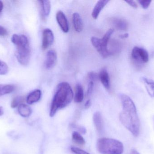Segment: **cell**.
Instances as JSON below:
<instances>
[{
  "mask_svg": "<svg viewBox=\"0 0 154 154\" xmlns=\"http://www.w3.org/2000/svg\"><path fill=\"white\" fill-rule=\"evenodd\" d=\"M123 110L119 115V119L123 125L135 137L138 136L140 131V121L136 107L128 96H120Z\"/></svg>",
  "mask_w": 154,
  "mask_h": 154,
  "instance_id": "1",
  "label": "cell"
},
{
  "mask_svg": "<svg viewBox=\"0 0 154 154\" xmlns=\"http://www.w3.org/2000/svg\"><path fill=\"white\" fill-rule=\"evenodd\" d=\"M73 97V90L69 84L66 82L60 83L52 99L50 116L53 117L59 110L68 105Z\"/></svg>",
  "mask_w": 154,
  "mask_h": 154,
  "instance_id": "2",
  "label": "cell"
},
{
  "mask_svg": "<svg viewBox=\"0 0 154 154\" xmlns=\"http://www.w3.org/2000/svg\"><path fill=\"white\" fill-rule=\"evenodd\" d=\"M12 42L16 46L15 56L20 64L27 66L29 62L31 50L28 38L24 35H13Z\"/></svg>",
  "mask_w": 154,
  "mask_h": 154,
  "instance_id": "3",
  "label": "cell"
},
{
  "mask_svg": "<svg viewBox=\"0 0 154 154\" xmlns=\"http://www.w3.org/2000/svg\"><path fill=\"white\" fill-rule=\"evenodd\" d=\"M97 149L102 154H122L124 146L120 141L109 138H100L97 142Z\"/></svg>",
  "mask_w": 154,
  "mask_h": 154,
  "instance_id": "4",
  "label": "cell"
},
{
  "mask_svg": "<svg viewBox=\"0 0 154 154\" xmlns=\"http://www.w3.org/2000/svg\"><path fill=\"white\" fill-rule=\"evenodd\" d=\"M114 32V29H110L101 39L95 37H92L91 38V44L103 58H107L112 54L110 51L108 49V44Z\"/></svg>",
  "mask_w": 154,
  "mask_h": 154,
  "instance_id": "5",
  "label": "cell"
},
{
  "mask_svg": "<svg viewBox=\"0 0 154 154\" xmlns=\"http://www.w3.org/2000/svg\"><path fill=\"white\" fill-rule=\"evenodd\" d=\"M132 58L140 63H147L149 61V55L147 52L143 48L135 47L131 53Z\"/></svg>",
  "mask_w": 154,
  "mask_h": 154,
  "instance_id": "6",
  "label": "cell"
},
{
  "mask_svg": "<svg viewBox=\"0 0 154 154\" xmlns=\"http://www.w3.org/2000/svg\"><path fill=\"white\" fill-rule=\"evenodd\" d=\"M54 36L53 32L49 29L43 30L42 32V49L46 50L53 44Z\"/></svg>",
  "mask_w": 154,
  "mask_h": 154,
  "instance_id": "7",
  "label": "cell"
},
{
  "mask_svg": "<svg viewBox=\"0 0 154 154\" xmlns=\"http://www.w3.org/2000/svg\"><path fill=\"white\" fill-rule=\"evenodd\" d=\"M56 19L61 30L64 32H68L69 26L67 19L65 14L61 11H58L56 14Z\"/></svg>",
  "mask_w": 154,
  "mask_h": 154,
  "instance_id": "8",
  "label": "cell"
},
{
  "mask_svg": "<svg viewBox=\"0 0 154 154\" xmlns=\"http://www.w3.org/2000/svg\"><path fill=\"white\" fill-rule=\"evenodd\" d=\"M57 54L55 51L51 50L48 52L45 61V67L48 69L52 68L56 65L57 60Z\"/></svg>",
  "mask_w": 154,
  "mask_h": 154,
  "instance_id": "9",
  "label": "cell"
},
{
  "mask_svg": "<svg viewBox=\"0 0 154 154\" xmlns=\"http://www.w3.org/2000/svg\"><path fill=\"white\" fill-rule=\"evenodd\" d=\"M109 2V1L108 0H100L97 2L94 6L91 13V15L93 19H97L98 18L102 9Z\"/></svg>",
  "mask_w": 154,
  "mask_h": 154,
  "instance_id": "10",
  "label": "cell"
},
{
  "mask_svg": "<svg viewBox=\"0 0 154 154\" xmlns=\"http://www.w3.org/2000/svg\"><path fill=\"white\" fill-rule=\"evenodd\" d=\"M72 21L74 28L77 32H81L83 30V21L80 14L78 13L73 14Z\"/></svg>",
  "mask_w": 154,
  "mask_h": 154,
  "instance_id": "11",
  "label": "cell"
},
{
  "mask_svg": "<svg viewBox=\"0 0 154 154\" xmlns=\"http://www.w3.org/2000/svg\"><path fill=\"white\" fill-rule=\"evenodd\" d=\"M93 122L98 132L101 133L104 128L103 118L99 112H97L94 114L93 117Z\"/></svg>",
  "mask_w": 154,
  "mask_h": 154,
  "instance_id": "12",
  "label": "cell"
},
{
  "mask_svg": "<svg viewBox=\"0 0 154 154\" xmlns=\"http://www.w3.org/2000/svg\"><path fill=\"white\" fill-rule=\"evenodd\" d=\"M42 92L40 90H36L31 92L26 99L27 103L29 105H32L38 102L41 98Z\"/></svg>",
  "mask_w": 154,
  "mask_h": 154,
  "instance_id": "13",
  "label": "cell"
},
{
  "mask_svg": "<svg viewBox=\"0 0 154 154\" xmlns=\"http://www.w3.org/2000/svg\"><path fill=\"white\" fill-rule=\"evenodd\" d=\"M99 78L100 80L101 83L106 89L110 88V80L109 75L106 70L103 69L100 72Z\"/></svg>",
  "mask_w": 154,
  "mask_h": 154,
  "instance_id": "14",
  "label": "cell"
},
{
  "mask_svg": "<svg viewBox=\"0 0 154 154\" xmlns=\"http://www.w3.org/2000/svg\"><path fill=\"white\" fill-rule=\"evenodd\" d=\"M112 22L115 27L119 30L126 31L128 29V23L124 19L121 18H114L112 20Z\"/></svg>",
  "mask_w": 154,
  "mask_h": 154,
  "instance_id": "15",
  "label": "cell"
},
{
  "mask_svg": "<svg viewBox=\"0 0 154 154\" xmlns=\"http://www.w3.org/2000/svg\"><path fill=\"white\" fill-rule=\"evenodd\" d=\"M41 9V14L44 18L48 17L50 13L51 4L49 1H39Z\"/></svg>",
  "mask_w": 154,
  "mask_h": 154,
  "instance_id": "16",
  "label": "cell"
},
{
  "mask_svg": "<svg viewBox=\"0 0 154 154\" xmlns=\"http://www.w3.org/2000/svg\"><path fill=\"white\" fill-rule=\"evenodd\" d=\"M18 111L21 116L24 118L29 117L32 113V110L28 105L22 104L18 106Z\"/></svg>",
  "mask_w": 154,
  "mask_h": 154,
  "instance_id": "17",
  "label": "cell"
},
{
  "mask_svg": "<svg viewBox=\"0 0 154 154\" xmlns=\"http://www.w3.org/2000/svg\"><path fill=\"white\" fill-rule=\"evenodd\" d=\"M142 80L145 83L147 92L152 97H154V81L152 80L145 77L141 78Z\"/></svg>",
  "mask_w": 154,
  "mask_h": 154,
  "instance_id": "18",
  "label": "cell"
},
{
  "mask_svg": "<svg viewBox=\"0 0 154 154\" xmlns=\"http://www.w3.org/2000/svg\"><path fill=\"white\" fill-rule=\"evenodd\" d=\"M84 98V93L83 88L81 85H77L76 87L75 94V100L76 103H81Z\"/></svg>",
  "mask_w": 154,
  "mask_h": 154,
  "instance_id": "19",
  "label": "cell"
},
{
  "mask_svg": "<svg viewBox=\"0 0 154 154\" xmlns=\"http://www.w3.org/2000/svg\"><path fill=\"white\" fill-rule=\"evenodd\" d=\"M15 89L12 85H0V96L11 93Z\"/></svg>",
  "mask_w": 154,
  "mask_h": 154,
  "instance_id": "20",
  "label": "cell"
},
{
  "mask_svg": "<svg viewBox=\"0 0 154 154\" xmlns=\"http://www.w3.org/2000/svg\"><path fill=\"white\" fill-rule=\"evenodd\" d=\"M72 138L74 142L80 145H84L85 144V141L84 138L78 132H73L72 134Z\"/></svg>",
  "mask_w": 154,
  "mask_h": 154,
  "instance_id": "21",
  "label": "cell"
},
{
  "mask_svg": "<svg viewBox=\"0 0 154 154\" xmlns=\"http://www.w3.org/2000/svg\"><path fill=\"white\" fill-rule=\"evenodd\" d=\"M23 98L21 96H17L14 98L11 103V107L12 108H15L21 105L23 101Z\"/></svg>",
  "mask_w": 154,
  "mask_h": 154,
  "instance_id": "22",
  "label": "cell"
},
{
  "mask_svg": "<svg viewBox=\"0 0 154 154\" xmlns=\"http://www.w3.org/2000/svg\"><path fill=\"white\" fill-rule=\"evenodd\" d=\"M9 71V68L6 63L0 60V75L7 74Z\"/></svg>",
  "mask_w": 154,
  "mask_h": 154,
  "instance_id": "23",
  "label": "cell"
},
{
  "mask_svg": "<svg viewBox=\"0 0 154 154\" xmlns=\"http://www.w3.org/2000/svg\"><path fill=\"white\" fill-rule=\"evenodd\" d=\"M71 150L75 154H90L87 152L75 146H72L71 147Z\"/></svg>",
  "mask_w": 154,
  "mask_h": 154,
  "instance_id": "24",
  "label": "cell"
},
{
  "mask_svg": "<svg viewBox=\"0 0 154 154\" xmlns=\"http://www.w3.org/2000/svg\"><path fill=\"white\" fill-rule=\"evenodd\" d=\"M99 76L94 72H90L88 74V78L90 80V81H94L97 80L98 79Z\"/></svg>",
  "mask_w": 154,
  "mask_h": 154,
  "instance_id": "25",
  "label": "cell"
},
{
  "mask_svg": "<svg viewBox=\"0 0 154 154\" xmlns=\"http://www.w3.org/2000/svg\"><path fill=\"white\" fill-rule=\"evenodd\" d=\"M141 6L143 9H146L149 7L151 4L152 1H138Z\"/></svg>",
  "mask_w": 154,
  "mask_h": 154,
  "instance_id": "26",
  "label": "cell"
},
{
  "mask_svg": "<svg viewBox=\"0 0 154 154\" xmlns=\"http://www.w3.org/2000/svg\"><path fill=\"white\" fill-rule=\"evenodd\" d=\"M94 86V82L90 81L88 85V90H87V96H89L92 93Z\"/></svg>",
  "mask_w": 154,
  "mask_h": 154,
  "instance_id": "27",
  "label": "cell"
},
{
  "mask_svg": "<svg viewBox=\"0 0 154 154\" xmlns=\"http://www.w3.org/2000/svg\"><path fill=\"white\" fill-rule=\"evenodd\" d=\"M7 34V31L5 28L0 25V36H6Z\"/></svg>",
  "mask_w": 154,
  "mask_h": 154,
  "instance_id": "28",
  "label": "cell"
},
{
  "mask_svg": "<svg viewBox=\"0 0 154 154\" xmlns=\"http://www.w3.org/2000/svg\"><path fill=\"white\" fill-rule=\"evenodd\" d=\"M125 2L134 8H137V4L134 1H126Z\"/></svg>",
  "mask_w": 154,
  "mask_h": 154,
  "instance_id": "29",
  "label": "cell"
},
{
  "mask_svg": "<svg viewBox=\"0 0 154 154\" xmlns=\"http://www.w3.org/2000/svg\"><path fill=\"white\" fill-rule=\"evenodd\" d=\"M91 103L90 99L87 100L85 104V108H88L91 106Z\"/></svg>",
  "mask_w": 154,
  "mask_h": 154,
  "instance_id": "30",
  "label": "cell"
},
{
  "mask_svg": "<svg viewBox=\"0 0 154 154\" xmlns=\"http://www.w3.org/2000/svg\"><path fill=\"white\" fill-rule=\"evenodd\" d=\"M128 36H129V35H128V33H125L119 35V38L121 39H126V38H128Z\"/></svg>",
  "mask_w": 154,
  "mask_h": 154,
  "instance_id": "31",
  "label": "cell"
},
{
  "mask_svg": "<svg viewBox=\"0 0 154 154\" xmlns=\"http://www.w3.org/2000/svg\"><path fill=\"white\" fill-rule=\"evenodd\" d=\"M130 154H140L139 153L137 152L136 150H134V149H133V150H131V152H130Z\"/></svg>",
  "mask_w": 154,
  "mask_h": 154,
  "instance_id": "32",
  "label": "cell"
},
{
  "mask_svg": "<svg viewBox=\"0 0 154 154\" xmlns=\"http://www.w3.org/2000/svg\"><path fill=\"white\" fill-rule=\"evenodd\" d=\"M3 3L2 1H0V13H1V12L2 11L3 9Z\"/></svg>",
  "mask_w": 154,
  "mask_h": 154,
  "instance_id": "33",
  "label": "cell"
},
{
  "mask_svg": "<svg viewBox=\"0 0 154 154\" xmlns=\"http://www.w3.org/2000/svg\"><path fill=\"white\" fill-rule=\"evenodd\" d=\"M4 114L3 108L2 107L0 106V116L3 115Z\"/></svg>",
  "mask_w": 154,
  "mask_h": 154,
  "instance_id": "34",
  "label": "cell"
}]
</instances>
